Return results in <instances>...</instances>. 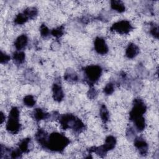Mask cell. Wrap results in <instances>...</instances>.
<instances>
[{
	"label": "cell",
	"mask_w": 159,
	"mask_h": 159,
	"mask_svg": "<svg viewBox=\"0 0 159 159\" xmlns=\"http://www.w3.org/2000/svg\"><path fill=\"white\" fill-rule=\"evenodd\" d=\"M5 119V117H4L3 113H2V114H1V123H3V122L4 121Z\"/></svg>",
	"instance_id": "cell-22"
},
{
	"label": "cell",
	"mask_w": 159,
	"mask_h": 159,
	"mask_svg": "<svg viewBox=\"0 0 159 159\" xmlns=\"http://www.w3.org/2000/svg\"><path fill=\"white\" fill-rule=\"evenodd\" d=\"M27 44H28V37L25 34H23L17 38V39L15 41V45L18 50H20L23 48H24L26 46Z\"/></svg>",
	"instance_id": "cell-7"
},
{
	"label": "cell",
	"mask_w": 159,
	"mask_h": 159,
	"mask_svg": "<svg viewBox=\"0 0 159 159\" xmlns=\"http://www.w3.org/2000/svg\"><path fill=\"white\" fill-rule=\"evenodd\" d=\"M28 19V18L26 16V15L24 14H19L18 15L16 19H15V23L18 24H23L24 23H26Z\"/></svg>",
	"instance_id": "cell-14"
},
{
	"label": "cell",
	"mask_w": 159,
	"mask_h": 159,
	"mask_svg": "<svg viewBox=\"0 0 159 159\" xmlns=\"http://www.w3.org/2000/svg\"><path fill=\"white\" fill-rule=\"evenodd\" d=\"M24 104L28 107H32L35 105V100L34 97L31 95L26 96L24 99Z\"/></svg>",
	"instance_id": "cell-15"
},
{
	"label": "cell",
	"mask_w": 159,
	"mask_h": 159,
	"mask_svg": "<svg viewBox=\"0 0 159 159\" xmlns=\"http://www.w3.org/2000/svg\"><path fill=\"white\" fill-rule=\"evenodd\" d=\"M95 48L96 51L101 55L106 54L108 51V48L105 40L100 37L96 39L95 41Z\"/></svg>",
	"instance_id": "cell-5"
},
{
	"label": "cell",
	"mask_w": 159,
	"mask_h": 159,
	"mask_svg": "<svg viewBox=\"0 0 159 159\" xmlns=\"http://www.w3.org/2000/svg\"><path fill=\"white\" fill-rule=\"evenodd\" d=\"M132 26L131 25L130 23L127 21H121L116 24H114L113 27L112 29L114 31L118 32L119 34H127L130 32L132 29Z\"/></svg>",
	"instance_id": "cell-4"
},
{
	"label": "cell",
	"mask_w": 159,
	"mask_h": 159,
	"mask_svg": "<svg viewBox=\"0 0 159 159\" xmlns=\"http://www.w3.org/2000/svg\"><path fill=\"white\" fill-rule=\"evenodd\" d=\"M111 6V8L114 10H115L119 13H122L125 11V6L121 2L112 1Z\"/></svg>",
	"instance_id": "cell-11"
},
{
	"label": "cell",
	"mask_w": 159,
	"mask_h": 159,
	"mask_svg": "<svg viewBox=\"0 0 159 159\" xmlns=\"http://www.w3.org/2000/svg\"><path fill=\"white\" fill-rule=\"evenodd\" d=\"M10 60V57L6 54H4L3 52L1 53V63H6Z\"/></svg>",
	"instance_id": "cell-20"
},
{
	"label": "cell",
	"mask_w": 159,
	"mask_h": 159,
	"mask_svg": "<svg viewBox=\"0 0 159 159\" xmlns=\"http://www.w3.org/2000/svg\"><path fill=\"white\" fill-rule=\"evenodd\" d=\"M100 116L102 120L105 122L108 121L109 119V113L107 109L106 108L105 106H103L100 110Z\"/></svg>",
	"instance_id": "cell-16"
},
{
	"label": "cell",
	"mask_w": 159,
	"mask_h": 159,
	"mask_svg": "<svg viewBox=\"0 0 159 159\" xmlns=\"http://www.w3.org/2000/svg\"><path fill=\"white\" fill-rule=\"evenodd\" d=\"M34 118L37 121H40L46 118V114L41 109H36L34 111Z\"/></svg>",
	"instance_id": "cell-13"
},
{
	"label": "cell",
	"mask_w": 159,
	"mask_h": 159,
	"mask_svg": "<svg viewBox=\"0 0 159 159\" xmlns=\"http://www.w3.org/2000/svg\"><path fill=\"white\" fill-rule=\"evenodd\" d=\"M116 143V139L113 136H108L106 138L105 145L102 147L101 150L103 151L104 153H105L107 151L113 149Z\"/></svg>",
	"instance_id": "cell-6"
},
{
	"label": "cell",
	"mask_w": 159,
	"mask_h": 159,
	"mask_svg": "<svg viewBox=\"0 0 159 159\" xmlns=\"http://www.w3.org/2000/svg\"><path fill=\"white\" fill-rule=\"evenodd\" d=\"M29 142H30V140L29 139H24L23 141H22V142L20 144V146H19L20 150L21 152H26L28 151V148H29Z\"/></svg>",
	"instance_id": "cell-17"
},
{
	"label": "cell",
	"mask_w": 159,
	"mask_h": 159,
	"mask_svg": "<svg viewBox=\"0 0 159 159\" xmlns=\"http://www.w3.org/2000/svg\"><path fill=\"white\" fill-rule=\"evenodd\" d=\"M63 30V29L62 27H60V28H58L55 29H54L52 32V34L54 36L58 37H60L62 35Z\"/></svg>",
	"instance_id": "cell-19"
},
{
	"label": "cell",
	"mask_w": 159,
	"mask_h": 159,
	"mask_svg": "<svg viewBox=\"0 0 159 159\" xmlns=\"http://www.w3.org/2000/svg\"><path fill=\"white\" fill-rule=\"evenodd\" d=\"M19 112L18 109L16 107L12 108L10 114L9 120L6 125L7 130L12 134H16L20 129L21 126L19 122Z\"/></svg>",
	"instance_id": "cell-2"
},
{
	"label": "cell",
	"mask_w": 159,
	"mask_h": 159,
	"mask_svg": "<svg viewBox=\"0 0 159 159\" xmlns=\"http://www.w3.org/2000/svg\"><path fill=\"white\" fill-rule=\"evenodd\" d=\"M113 92H114V85L112 84H108L104 89V92L106 95H111Z\"/></svg>",
	"instance_id": "cell-18"
},
{
	"label": "cell",
	"mask_w": 159,
	"mask_h": 159,
	"mask_svg": "<svg viewBox=\"0 0 159 159\" xmlns=\"http://www.w3.org/2000/svg\"><path fill=\"white\" fill-rule=\"evenodd\" d=\"M139 53V48L138 47L134 44H131L129 45L128 47L126 49V56L129 58H134Z\"/></svg>",
	"instance_id": "cell-8"
},
{
	"label": "cell",
	"mask_w": 159,
	"mask_h": 159,
	"mask_svg": "<svg viewBox=\"0 0 159 159\" xmlns=\"http://www.w3.org/2000/svg\"><path fill=\"white\" fill-rule=\"evenodd\" d=\"M53 96L55 100L60 101L63 97V93L60 86L58 84H55L53 87Z\"/></svg>",
	"instance_id": "cell-9"
},
{
	"label": "cell",
	"mask_w": 159,
	"mask_h": 159,
	"mask_svg": "<svg viewBox=\"0 0 159 159\" xmlns=\"http://www.w3.org/2000/svg\"><path fill=\"white\" fill-rule=\"evenodd\" d=\"M135 146L139 149L141 153L144 154L147 151V144L144 140L141 139H138L135 140Z\"/></svg>",
	"instance_id": "cell-10"
},
{
	"label": "cell",
	"mask_w": 159,
	"mask_h": 159,
	"mask_svg": "<svg viewBox=\"0 0 159 159\" xmlns=\"http://www.w3.org/2000/svg\"><path fill=\"white\" fill-rule=\"evenodd\" d=\"M13 59L17 63H22L24 62L25 55L23 52H16L13 55Z\"/></svg>",
	"instance_id": "cell-12"
},
{
	"label": "cell",
	"mask_w": 159,
	"mask_h": 159,
	"mask_svg": "<svg viewBox=\"0 0 159 159\" xmlns=\"http://www.w3.org/2000/svg\"><path fill=\"white\" fill-rule=\"evenodd\" d=\"M41 32L42 36H44V37H47L49 34V29L45 25H42L41 26Z\"/></svg>",
	"instance_id": "cell-21"
},
{
	"label": "cell",
	"mask_w": 159,
	"mask_h": 159,
	"mask_svg": "<svg viewBox=\"0 0 159 159\" xmlns=\"http://www.w3.org/2000/svg\"><path fill=\"white\" fill-rule=\"evenodd\" d=\"M68 142V140L62 134H53L49 138V146L51 150L60 151L65 147Z\"/></svg>",
	"instance_id": "cell-1"
},
{
	"label": "cell",
	"mask_w": 159,
	"mask_h": 159,
	"mask_svg": "<svg viewBox=\"0 0 159 159\" xmlns=\"http://www.w3.org/2000/svg\"><path fill=\"white\" fill-rule=\"evenodd\" d=\"M102 70L100 67L97 65L89 66L85 69V73L89 80L92 82H95L101 76Z\"/></svg>",
	"instance_id": "cell-3"
}]
</instances>
